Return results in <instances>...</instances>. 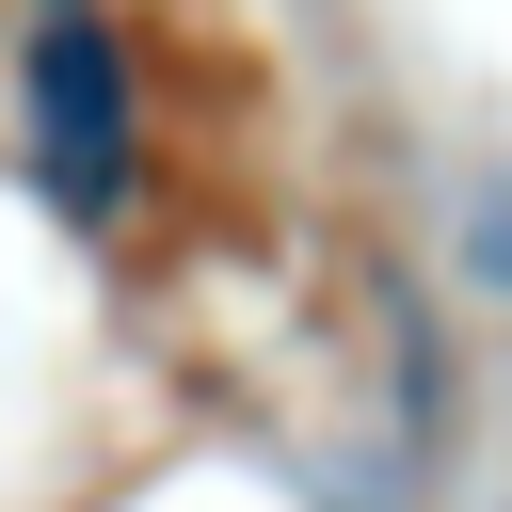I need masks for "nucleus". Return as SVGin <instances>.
<instances>
[{"instance_id": "f257e3e1", "label": "nucleus", "mask_w": 512, "mask_h": 512, "mask_svg": "<svg viewBox=\"0 0 512 512\" xmlns=\"http://www.w3.org/2000/svg\"><path fill=\"white\" fill-rule=\"evenodd\" d=\"M128 160H144V128H128V48H112L96 0H48V16H32V176H48L80 224H112V208H128Z\"/></svg>"}]
</instances>
